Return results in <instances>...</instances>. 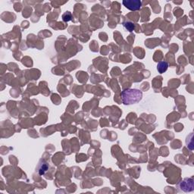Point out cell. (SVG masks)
<instances>
[{"instance_id":"3957f363","label":"cell","mask_w":194,"mask_h":194,"mask_svg":"<svg viewBox=\"0 0 194 194\" xmlns=\"http://www.w3.org/2000/svg\"><path fill=\"white\" fill-rule=\"evenodd\" d=\"M123 5L129 10L137 11L140 9L142 3L140 0H127L123 1Z\"/></svg>"},{"instance_id":"277c9868","label":"cell","mask_w":194,"mask_h":194,"mask_svg":"<svg viewBox=\"0 0 194 194\" xmlns=\"http://www.w3.org/2000/svg\"><path fill=\"white\" fill-rule=\"evenodd\" d=\"M49 169V165L47 162H45L44 161H41L40 163V165H38V172H39V174L40 175H43L46 171L48 170Z\"/></svg>"},{"instance_id":"7a4b0ae2","label":"cell","mask_w":194,"mask_h":194,"mask_svg":"<svg viewBox=\"0 0 194 194\" xmlns=\"http://www.w3.org/2000/svg\"><path fill=\"white\" fill-rule=\"evenodd\" d=\"M178 189L183 192H191L194 190L193 178H185L179 184Z\"/></svg>"},{"instance_id":"8992f818","label":"cell","mask_w":194,"mask_h":194,"mask_svg":"<svg viewBox=\"0 0 194 194\" xmlns=\"http://www.w3.org/2000/svg\"><path fill=\"white\" fill-rule=\"evenodd\" d=\"M124 27L127 30V31H130V32H132V31L134 30V28H135V25H134V23L130 22V21L124 23Z\"/></svg>"},{"instance_id":"5b68a950","label":"cell","mask_w":194,"mask_h":194,"mask_svg":"<svg viewBox=\"0 0 194 194\" xmlns=\"http://www.w3.org/2000/svg\"><path fill=\"white\" fill-rule=\"evenodd\" d=\"M168 67H169V65L166 62H160L157 65V70L160 74H162L166 71Z\"/></svg>"},{"instance_id":"6da1fadb","label":"cell","mask_w":194,"mask_h":194,"mask_svg":"<svg viewBox=\"0 0 194 194\" xmlns=\"http://www.w3.org/2000/svg\"><path fill=\"white\" fill-rule=\"evenodd\" d=\"M122 101L124 105H132L142 100L143 93L137 89H126L121 93Z\"/></svg>"},{"instance_id":"52a82bcc","label":"cell","mask_w":194,"mask_h":194,"mask_svg":"<svg viewBox=\"0 0 194 194\" xmlns=\"http://www.w3.org/2000/svg\"><path fill=\"white\" fill-rule=\"evenodd\" d=\"M62 18H63L64 21H68L70 20H71V15H70V12H66L62 16Z\"/></svg>"}]
</instances>
